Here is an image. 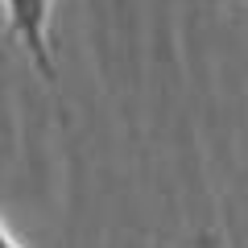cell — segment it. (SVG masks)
Instances as JSON below:
<instances>
[{
  "label": "cell",
  "mask_w": 248,
  "mask_h": 248,
  "mask_svg": "<svg viewBox=\"0 0 248 248\" xmlns=\"http://www.w3.org/2000/svg\"><path fill=\"white\" fill-rule=\"evenodd\" d=\"M0 248H21V244H17V240H13V236H9V228H4V223H0Z\"/></svg>",
  "instance_id": "obj_2"
},
{
  "label": "cell",
  "mask_w": 248,
  "mask_h": 248,
  "mask_svg": "<svg viewBox=\"0 0 248 248\" xmlns=\"http://www.w3.org/2000/svg\"><path fill=\"white\" fill-rule=\"evenodd\" d=\"M4 4V17H9V37H17L21 46L29 50L37 75L46 83L58 79L50 58V4L54 0H0Z\"/></svg>",
  "instance_id": "obj_1"
},
{
  "label": "cell",
  "mask_w": 248,
  "mask_h": 248,
  "mask_svg": "<svg viewBox=\"0 0 248 248\" xmlns=\"http://www.w3.org/2000/svg\"><path fill=\"white\" fill-rule=\"evenodd\" d=\"M195 248H215V244H211V236H199V244H195Z\"/></svg>",
  "instance_id": "obj_3"
}]
</instances>
